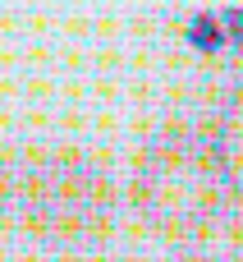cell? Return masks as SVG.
Instances as JSON below:
<instances>
[{
    "mask_svg": "<svg viewBox=\"0 0 243 262\" xmlns=\"http://www.w3.org/2000/svg\"><path fill=\"white\" fill-rule=\"evenodd\" d=\"M106 166L78 147H46L23 170V230L51 253H83L110 235Z\"/></svg>",
    "mask_w": 243,
    "mask_h": 262,
    "instance_id": "obj_2",
    "label": "cell"
},
{
    "mask_svg": "<svg viewBox=\"0 0 243 262\" xmlns=\"http://www.w3.org/2000/svg\"><path fill=\"white\" fill-rule=\"evenodd\" d=\"M234 203H243V184L234 180L211 129L170 124L138 152L133 207L152 235L175 244Z\"/></svg>",
    "mask_w": 243,
    "mask_h": 262,
    "instance_id": "obj_1",
    "label": "cell"
},
{
    "mask_svg": "<svg viewBox=\"0 0 243 262\" xmlns=\"http://www.w3.org/2000/svg\"><path fill=\"white\" fill-rule=\"evenodd\" d=\"M211 138L221 143V152H225L234 180L243 184V88L234 97H225V106H221V115H216V124H211Z\"/></svg>",
    "mask_w": 243,
    "mask_h": 262,
    "instance_id": "obj_4",
    "label": "cell"
},
{
    "mask_svg": "<svg viewBox=\"0 0 243 262\" xmlns=\"http://www.w3.org/2000/svg\"><path fill=\"white\" fill-rule=\"evenodd\" d=\"M5 207H9V166L0 157V221H5Z\"/></svg>",
    "mask_w": 243,
    "mask_h": 262,
    "instance_id": "obj_6",
    "label": "cell"
},
{
    "mask_svg": "<svg viewBox=\"0 0 243 262\" xmlns=\"http://www.w3.org/2000/svg\"><path fill=\"white\" fill-rule=\"evenodd\" d=\"M221 28H225L230 46L243 55V5H234V9H221Z\"/></svg>",
    "mask_w": 243,
    "mask_h": 262,
    "instance_id": "obj_5",
    "label": "cell"
},
{
    "mask_svg": "<svg viewBox=\"0 0 243 262\" xmlns=\"http://www.w3.org/2000/svg\"><path fill=\"white\" fill-rule=\"evenodd\" d=\"M170 249H175V262H243V203L216 212Z\"/></svg>",
    "mask_w": 243,
    "mask_h": 262,
    "instance_id": "obj_3",
    "label": "cell"
}]
</instances>
